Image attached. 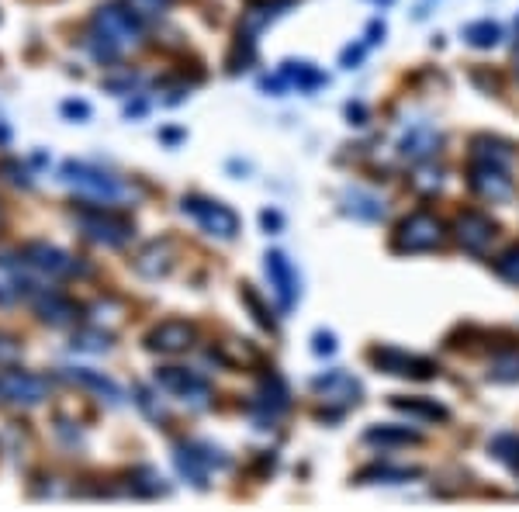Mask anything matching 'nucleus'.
Wrapping results in <instances>:
<instances>
[{"mask_svg":"<svg viewBox=\"0 0 519 512\" xmlns=\"http://www.w3.org/2000/svg\"><path fill=\"white\" fill-rule=\"evenodd\" d=\"M142 45V25L129 7H101L90 21V49L101 63H115Z\"/></svg>","mask_w":519,"mask_h":512,"instance_id":"f257e3e1","label":"nucleus"},{"mask_svg":"<svg viewBox=\"0 0 519 512\" xmlns=\"http://www.w3.org/2000/svg\"><path fill=\"white\" fill-rule=\"evenodd\" d=\"M63 180L80 194L84 201H94V205H122V201L132 198V187L122 184L111 173L87 167V163H66Z\"/></svg>","mask_w":519,"mask_h":512,"instance_id":"f03ea898","label":"nucleus"},{"mask_svg":"<svg viewBox=\"0 0 519 512\" xmlns=\"http://www.w3.org/2000/svg\"><path fill=\"white\" fill-rule=\"evenodd\" d=\"M443 243V222L433 212L409 215L395 232V250L398 253H430Z\"/></svg>","mask_w":519,"mask_h":512,"instance_id":"7ed1b4c3","label":"nucleus"},{"mask_svg":"<svg viewBox=\"0 0 519 512\" xmlns=\"http://www.w3.org/2000/svg\"><path fill=\"white\" fill-rule=\"evenodd\" d=\"M77 225L84 229L87 239H94L101 246H125L135 236L129 218L104 212V208H84V212H77Z\"/></svg>","mask_w":519,"mask_h":512,"instance_id":"20e7f679","label":"nucleus"},{"mask_svg":"<svg viewBox=\"0 0 519 512\" xmlns=\"http://www.w3.org/2000/svg\"><path fill=\"white\" fill-rule=\"evenodd\" d=\"M184 215H191L208 236H218V239H236L239 232V218L232 208H225L222 201H208V198H184Z\"/></svg>","mask_w":519,"mask_h":512,"instance_id":"39448f33","label":"nucleus"},{"mask_svg":"<svg viewBox=\"0 0 519 512\" xmlns=\"http://www.w3.org/2000/svg\"><path fill=\"white\" fill-rule=\"evenodd\" d=\"M156 384L163 391H170L173 398H180V402L194 405V409H205L212 402V384L201 378V374L187 371V367H160L156 371Z\"/></svg>","mask_w":519,"mask_h":512,"instance_id":"423d86ee","label":"nucleus"},{"mask_svg":"<svg viewBox=\"0 0 519 512\" xmlns=\"http://www.w3.org/2000/svg\"><path fill=\"white\" fill-rule=\"evenodd\" d=\"M371 360L381 367L385 374H395V378H436L440 367L433 364L430 357H412L405 350H395V346H381V350H371Z\"/></svg>","mask_w":519,"mask_h":512,"instance_id":"0eeeda50","label":"nucleus"},{"mask_svg":"<svg viewBox=\"0 0 519 512\" xmlns=\"http://www.w3.org/2000/svg\"><path fill=\"white\" fill-rule=\"evenodd\" d=\"M454 236H457V243H461V250L481 256V253H488L492 239L499 236V225H495L485 212H464V215H457V222H454Z\"/></svg>","mask_w":519,"mask_h":512,"instance_id":"6e6552de","label":"nucleus"},{"mask_svg":"<svg viewBox=\"0 0 519 512\" xmlns=\"http://www.w3.org/2000/svg\"><path fill=\"white\" fill-rule=\"evenodd\" d=\"M468 184H471V191H475L478 198H485V201L513 198V177H509V167H495V163L471 160Z\"/></svg>","mask_w":519,"mask_h":512,"instance_id":"1a4fd4ad","label":"nucleus"},{"mask_svg":"<svg viewBox=\"0 0 519 512\" xmlns=\"http://www.w3.org/2000/svg\"><path fill=\"white\" fill-rule=\"evenodd\" d=\"M177 468H180V474H187L198 488H205L208 471L225 468V457H222V450L208 447V443H187V447H177Z\"/></svg>","mask_w":519,"mask_h":512,"instance_id":"9d476101","label":"nucleus"},{"mask_svg":"<svg viewBox=\"0 0 519 512\" xmlns=\"http://www.w3.org/2000/svg\"><path fill=\"white\" fill-rule=\"evenodd\" d=\"M0 398L14 405H42L49 398V381L28 371H4L0 374Z\"/></svg>","mask_w":519,"mask_h":512,"instance_id":"9b49d317","label":"nucleus"},{"mask_svg":"<svg viewBox=\"0 0 519 512\" xmlns=\"http://www.w3.org/2000/svg\"><path fill=\"white\" fill-rule=\"evenodd\" d=\"M21 260L42 277H70L77 270V260L70 253H63L59 246H49V243H28L21 250Z\"/></svg>","mask_w":519,"mask_h":512,"instance_id":"f8f14e48","label":"nucleus"},{"mask_svg":"<svg viewBox=\"0 0 519 512\" xmlns=\"http://www.w3.org/2000/svg\"><path fill=\"white\" fill-rule=\"evenodd\" d=\"M267 277H270V288H274L277 301H281V308L291 312V308H295V298H298V277H295L291 260L281 250L267 253Z\"/></svg>","mask_w":519,"mask_h":512,"instance_id":"ddd939ff","label":"nucleus"},{"mask_svg":"<svg viewBox=\"0 0 519 512\" xmlns=\"http://www.w3.org/2000/svg\"><path fill=\"white\" fill-rule=\"evenodd\" d=\"M146 346L153 353H167V357H173V353H184V350H191L194 346V326L191 322L170 319V322L156 326L153 333L146 336Z\"/></svg>","mask_w":519,"mask_h":512,"instance_id":"4468645a","label":"nucleus"},{"mask_svg":"<svg viewBox=\"0 0 519 512\" xmlns=\"http://www.w3.org/2000/svg\"><path fill=\"white\" fill-rule=\"evenodd\" d=\"M173 260H177V243L173 239H156V243H149L146 250L135 256V270H139L142 277H167Z\"/></svg>","mask_w":519,"mask_h":512,"instance_id":"2eb2a0df","label":"nucleus"},{"mask_svg":"<svg viewBox=\"0 0 519 512\" xmlns=\"http://www.w3.org/2000/svg\"><path fill=\"white\" fill-rule=\"evenodd\" d=\"M315 391L322 395V402L340 405V409H350V405H357V398H360V384L343 371H333V374H326V378H319L315 381Z\"/></svg>","mask_w":519,"mask_h":512,"instance_id":"dca6fc26","label":"nucleus"},{"mask_svg":"<svg viewBox=\"0 0 519 512\" xmlns=\"http://www.w3.org/2000/svg\"><path fill=\"white\" fill-rule=\"evenodd\" d=\"M471 160L495 163V167H513L516 149H513V142L495 139V135H475V139H471Z\"/></svg>","mask_w":519,"mask_h":512,"instance_id":"f3484780","label":"nucleus"},{"mask_svg":"<svg viewBox=\"0 0 519 512\" xmlns=\"http://www.w3.org/2000/svg\"><path fill=\"white\" fill-rule=\"evenodd\" d=\"M25 267L28 263L14 260V256H0V305H11V301H18L25 295L28 281H25Z\"/></svg>","mask_w":519,"mask_h":512,"instance_id":"a211bd4d","label":"nucleus"},{"mask_svg":"<svg viewBox=\"0 0 519 512\" xmlns=\"http://www.w3.org/2000/svg\"><path fill=\"white\" fill-rule=\"evenodd\" d=\"M253 405H257L267 419H277L284 409H288V384L277 378V374H267L263 384H260V391H257V402Z\"/></svg>","mask_w":519,"mask_h":512,"instance_id":"6ab92c4d","label":"nucleus"},{"mask_svg":"<svg viewBox=\"0 0 519 512\" xmlns=\"http://www.w3.org/2000/svg\"><path fill=\"white\" fill-rule=\"evenodd\" d=\"M436 149H440V135H436L430 125L412 128V132L402 139V156L405 160H412V163H426Z\"/></svg>","mask_w":519,"mask_h":512,"instance_id":"aec40b11","label":"nucleus"},{"mask_svg":"<svg viewBox=\"0 0 519 512\" xmlns=\"http://www.w3.org/2000/svg\"><path fill=\"white\" fill-rule=\"evenodd\" d=\"M66 381H73V384H80V388H87V391H94V395H101V398H108L111 405H122L125 402V391L118 388L115 381L111 378H104V374H97V371H66Z\"/></svg>","mask_w":519,"mask_h":512,"instance_id":"412c9836","label":"nucleus"},{"mask_svg":"<svg viewBox=\"0 0 519 512\" xmlns=\"http://www.w3.org/2000/svg\"><path fill=\"white\" fill-rule=\"evenodd\" d=\"M364 443H374V447H416V443H423V433L409 426H371L364 433Z\"/></svg>","mask_w":519,"mask_h":512,"instance_id":"4be33fe9","label":"nucleus"},{"mask_svg":"<svg viewBox=\"0 0 519 512\" xmlns=\"http://www.w3.org/2000/svg\"><path fill=\"white\" fill-rule=\"evenodd\" d=\"M35 312H39L49 326H70V322L77 319V305H73L70 298L56 295V291H49V295L35 301Z\"/></svg>","mask_w":519,"mask_h":512,"instance_id":"5701e85b","label":"nucleus"},{"mask_svg":"<svg viewBox=\"0 0 519 512\" xmlns=\"http://www.w3.org/2000/svg\"><path fill=\"white\" fill-rule=\"evenodd\" d=\"M391 405L412 419H426V423H447L450 419V412L433 398H391Z\"/></svg>","mask_w":519,"mask_h":512,"instance_id":"b1692460","label":"nucleus"},{"mask_svg":"<svg viewBox=\"0 0 519 512\" xmlns=\"http://www.w3.org/2000/svg\"><path fill=\"white\" fill-rule=\"evenodd\" d=\"M409 478H423V468H388V464H374L357 474L360 485H402Z\"/></svg>","mask_w":519,"mask_h":512,"instance_id":"393cba45","label":"nucleus"},{"mask_svg":"<svg viewBox=\"0 0 519 512\" xmlns=\"http://www.w3.org/2000/svg\"><path fill=\"white\" fill-rule=\"evenodd\" d=\"M295 0H270V4H257V7H250L246 11V18H243V35H253V32H260L267 21H274L277 14H281V7H291Z\"/></svg>","mask_w":519,"mask_h":512,"instance_id":"a878e982","label":"nucleus"},{"mask_svg":"<svg viewBox=\"0 0 519 512\" xmlns=\"http://www.w3.org/2000/svg\"><path fill=\"white\" fill-rule=\"evenodd\" d=\"M464 39H468V45H475V49H492L502 39V28L495 21H475V25L464 28Z\"/></svg>","mask_w":519,"mask_h":512,"instance_id":"bb28decb","label":"nucleus"},{"mask_svg":"<svg viewBox=\"0 0 519 512\" xmlns=\"http://www.w3.org/2000/svg\"><path fill=\"white\" fill-rule=\"evenodd\" d=\"M488 378L492 381H519V350H506L499 357H492V367H488Z\"/></svg>","mask_w":519,"mask_h":512,"instance_id":"cd10ccee","label":"nucleus"},{"mask_svg":"<svg viewBox=\"0 0 519 512\" xmlns=\"http://www.w3.org/2000/svg\"><path fill=\"white\" fill-rule=\"evenodd\" d=\"M73 350H87V353L111 350V333H104V329H80L73 336Z\"/></svg>","mask_w":519,"mask_h":512,"instance_id":"c85d7f7f","label":"nucleus"},{"mask_svg":"<svg viewBox=\"0 0 519 512\" xmlns=\"http://www.w3.org/2000/svg\"><path fill=\"white\" fill-rule=\"evenodd\" d=\"M125 7L142 21V18H160V14H167L173 0H125Z\"/></svg>","mask_w":519,"mask_h":512,"instance_id":"c756f323","label":"nucleus"},{"mask_svg":"<svg viewBox=\"0 0 519 512\" xmlns=\"http://www.w3.org/2000/svg\"><path fill=\"white\" fill-rule=\"evenodd\" d=\"M495 274H499L502 281H509V284H519V243L509 246V250L495 260Z\"/></svg>","mask_w":519,"mask_h":512,"instance_id":"7c9ffc66","label":"nucleus"},{"mask_svg":"<svg viewBox=\"0 0 519 512\" xmlns=\"http://www.w3.org/2000/svg\"><path fill=\"white\" fill-rule=\"evenodd\" d=\"M492 454L499 457V461H506L513 471H519V436H499V440L492 443Z\"/></svg>","mask_w":519,"mask_h":512,"instance_id":"2f4dec72","label":"nucleus"},{"mask_svg":"<svg viewBox=\"0 0 519 512\" xmlns=\"http://www.w3.org/2000/svg\"><path fill=\"white\" fill-rule=\"evenodd\" d=\"M346 198L357 201V205H350V212H357L360 218H381V215H385V208H381V201H378V198H371V194L353 191V194H346Z\"/></svg>","mask_w":519,"mask_h":512,"instance_id":"473e14b6","label":"nucleus"},{"mask_svg":"<svg viewBox=\"0 0 519 512\" xmlns=\"http://www.w3.org/2000/svg\"><path fill=\"white\" fill-rule=\"evenodd\" d=\"M243 301H246V305L253 308V312H257V322H260V326L274 329V319H270V315H267V308L260 305V298L253 295V288H250V284H243Z\"/></svg>","mask_w":519,"mask_h":512,"instance_id":"72a5a7b5","label":"nucleus"},{"mask_svg":"<svg viewBox=\"0 0 519 512\" xmlns=\"http://www.w3.org/2000/svg\"><path fill=\"white\" fill-rule=\"evenodd\" d=\"M18 357H21V346L14 343L11 336H4V333H0V367H11Z\"/></svg>","mask_w":519,"mask_h":512,"instance_id":"f704fd0d","label":"nucleus"},{"mask_svg":"<svg viewBox=\"0 0 519 512\" xmlns=\"http://www.w3.org/2000/svg\"><path fill=\"white\" fill-rule=\"evenodd\" d=\"M336 336L333 333H315V353H333Z\"/></svg>","mask_w":519,"mask_h":512,"instance_id":"c9c22d12","label":"nucleus"},{"mask_svg":"<svg viewBox=\"0 0 519 512\" xmlns=\"http://www.w3.org/2000/svg\"><path fill=\"white\" fill-rule=\"evenodd\" d=\"M4 173H11V180H14V184H28L25 170H18V167H14V163H4Z\"/></svg>","mask_w":519,"mask_h":512,"instance_id":"e433bc0d","label":"nucleus"},{"mask_svg":"<svg viewBox=\"0 0 519 512\" xmlns=\"http://www.w3.org/2000/svg\"><path fill=\"white\" fill-rule=\"evenodd\" d=\"M263 225H267V229H281V215H274V212H263Z\"/></svg>","mask_w":519,"mask_h":512,"instance_id":"4c0bfd02","label":"nucleus"},{"mask_svg":"<svg viewBox=\"0 0 519 512\" xmlns=\"http://www.w3.org/2000/svg\"><path fill=\"white\" fill-rule=\"evenodd\" d=\"M66 115H87V104H66Z\"/></svg>","mask_w":519,"mask_h":512,"instance_id":"58836bf2","label":"nucleus"},{"mask_svg":"<svg viewBox=\"0 0 519 512\" xmlns=\"http://www.w3.org/2000/svg\"><path fill=\"white\" fill-rule=\"evenodd\" d=\"M513 59H516V73H519V45H516V56Z\"/></svg>","mask_w":519,"mask_h":512,"instance_id":"ea45409f","label":"nucleus"}]
</instances>
